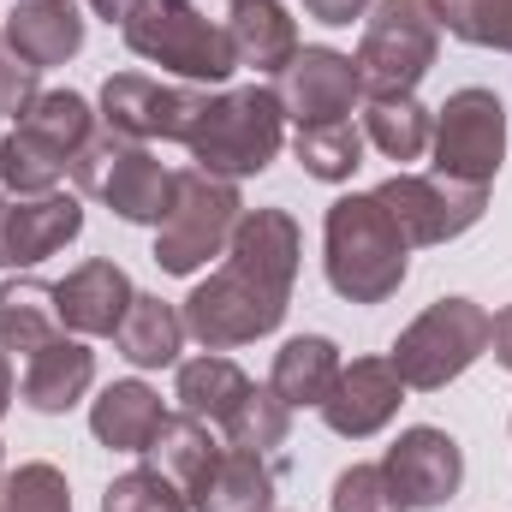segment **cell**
Segmentation results:
<instances>
[{"label":"cell","instance_id":"1","mask_svg":"<svg viewBox=\"0 0 512 512\" xmlns=\"http://www.w3.org/2000/svg\"><path fill=\"white\" fill-rule=\"evenodd\" d=\"M322 268H328V286L346 304H387L405 286L411 245L393 227V215L382 209L376 191H352V197H334L328 203V221H322Z\"/></svg>","mask_w":512,"mask_h":512},{"label":"cell","instance_id":"2","mask_svg":"<svg viewBox=\"0 0 512 512\" xmlns=\"http://www.w3.org/2000/svg\"><path fill=\"white\" fill-rule=\"evenodd\" d=\"M280 143H286V108H280L274 84H245V90L209 96L197 131L185 137L191 167H203L215 179H233V185L251 179V173H268Z\"/></svg>","mask_w":512,"mask_h":512},{"label":"cell","instance_id":"3","mask_svg":"<svg viewBox=\"0 0 512 512\" xmlns=\"http://www.w3.org/2000/svg\"><path fill=\"white\" fill-rule=\"evenodd\" d=\"M120 36L143 66H161V72H173L185 84H203V90H215L239 72L227 24L203 18L197 0H137L131 18L120 24Z\"/></svg>","mask_w":512,"mask_h":512},{"label":"cell","instance_id":"4","mask_svg":"<svg viewBox=\"0 0 512 512\" xmlns=\"http://www.w3.org/2000/svg\"><path fill=\"white\" fill-rule=\"evenodd\" d=\"M96 137V108L78 90H42V102L0 137V179L12 197H48Z\"/></svg>","mask_w":512,"mask_h":512},{"label":"cell","instance_id":"5","mask_svg":"<svg viewBox=\"0 0 512 512\" xmlns=\"http://www.w3.org/2000/svg\"><path fill=\"white\" fill-rule=\"evenodd\" d=\"M286 304H292V286H280V280L245 268L239 256H227L209 280L191 286L179 316L203 352H233V346H251L262 334H274L286 322Z\"/></svg>","mask_w":512,"mask_h":512},{"label":"cell","instance_id":"6","mask_svg":"<svg viewBox=\"0 0 512 512\" xmlns=\"http://www.w3.org/2000/svg\"><path fill=\"white\" fill-rule=\"evenodd\" d=\"M489 334H495V316L477 298H435L417 322L399 328L387 364L411 393H441L489 352Z\"/></svg>","mask_w":512,"mask_h":512},{"label":"cell","instance_id":"7","mask_svg":"<svg viewBox=\"0 0 512 512\" xmlns=\"http://www.w3.org/2000/svg\"><path fill=\"white\" fill-rule=\"evenodd\" d=\"M72 179L84 197L108 203L126 227H161V215L173 209V167L149 143H131L108 126H96V137L78 149Z\"/></svg>","mask_w":512,"mask_h":512},{"label":"cell","instance_id":"8","mask_svg":"<svg viewBox=\"0 0 512 512\" xmlns=\"http://www.w3.org/2000/svg\"><path fill=\"white\" fill-rule=\"evenodd\" d=\"M239 215H245V197L233 179H215L203 167H179L173 173V209L155 227V268L161 274L209 268V256H227Z\"/></svg>","mask_w":512,"mask_h":512},{"label":"cell","instance_id":"9","mask_svg":"<svg viewBox=\"0 0 512 512\" xmlns=\"http://www.w3.org/2000/svg\"><path fill=\"white\" fill-rule=\"evenodd\" d=\"M435 54H441V24L429 0H376L352 60H358L364 96H417Z\"/></svg>","mask_w":512,"mask_h":512},{"label":"cell","instance_id":"10","mask_svg":"<svg viewBox=\"0 0 512 512\" xmlns=\"http://www.w3.org/2000/svg\"><path fill=\"white\" fill-rule=\"evenodd\" d=\"M429 161L441 179L459 185H495L501 161H507V108L495 90L465 84L435 108V137H429Z\"/></svg>","mask_w":512,"mask_h":512},{"label":"cell","instance_id":"11","mask_svg":"<svg viewBox=\"0 0 512 512\" xmlns=\"http://www.w3.org/2000/svg\"><path fill=\"white\" fill-rule=\"evenodd\" d=\"M376 197H382V209L393 215V227L405 233L411 251L471 233L489 209L483 185H459V179H441V173H393L387 185H376Z\"/></svg>","mask_w":512,"mask_h":512},{"label":"cell","instance_id":"12","mask_svg":"<svg viewBox=\"0 0 512 512\" xmlns=\"http://www.w3.org/2000/svg\"><path fill=\"white\" fill-rule=\"evenodd\" d=\"M209 108V90L161 84L149 72H114L102 84V126L131 143H185Z\"/></svg>","mask_w":512,"mask_h":512},{"label":"cell","instance_id":"13","mask_svg":"<svg viewBox=\"0 0 512 512\" xmlns=\"http://www.w3.org/2000/svg\"><path fill=\"white\" fill-rule=\"evenodd\" d=\"M382 471H387V483H393V495L405 501V512H435L459 495L465 453H459V441L447 429L417 423V429H399V441L387 447Z\"/></svg>","mask_w":512,"mask_h":512},{"label":"cell","instance_id":"14","mask_svg":"<svg viewBox=\"0 0 512 512\" xmlns=\"http://www.w3.org/2000/svg\"><path fill=\"white\" fill-rule=\"evenodd\" d=\"M274 96H280V108H286L292 126H328V120H346V114L364 102L358 60L340 54V48H298L292 66L274 78Z\"/></svg>","mask_w":512,"mask_h":512},{"label":"cell","instance_id":"15","mask_svg":"<svg viewBox=\"0 0 512 512\" xmlns=\"http://www.w3.org/2000/svg\"><path fill=\"white\" fill-rule=\"evenodd\" d=\"M399 405H405L399 370L387 358H352V364H340V382L328 387V399L316 411L340 441H370L399 417Z\"/></svg>","mask_w":512,"mask_h":512},{"label":"cell","instance_id":"16","mask_svg":"<svg viewBox=\"0 0 512 512\" xmlns=\"http://www.w3.org/2000/svg\"><path fill=\"white\" fill-rule=\"evenodd\" d=\"M84 233V203L66 191L48 197H0V268H36Z\"/></svg>","mask_w":512,"mask_h":512},{"label":"cell","instance_id":"17","mask_svg":"<svg viewBox=\"0 0 512 512\" xmlns=\"http://www.w3.org/2000/svg\"><path fill=\"white\" fill-rule=\"evenodd\" d=\"M131 298H137V286H131V274L114 256H90V262H78L54 286L60 328L78 334V340H114L120 322H126V310H131Z\"/></svg>","mask_w":512,"mask_h":512},{"label":"cell","instance_id":"18","mask_svg":"<svg viewBox=\"0 0 512 512\" xmlns=\"http://www.w3.org/2000/svg\"><path fill=\"white\" fill-rule=\"evenodd\" d=\"M0 36H6V54H18L24 66L48 72V66L78 60V48H84V12H78V0H12Z\"/></svg>","mask_w":512,"mask_h":512},{"label":"cell","instance_id":"19","mask_svg":"<svg viewBox=\"0 0 512 512\" xmlns=\"http://www.w3.org/2000/svg\"><path fill=\"white\" fill-rule=\"evenodd\" d=\"M96 387V352L78 340V334H60L54 346H42L36 358H24V405L30 411H42V417H60V411H72L84 393Z\"/></svg>","mask_w":512,"mask_h":512},{"label":"cell","instance_id":"20","mask_svg":"<svg viewBox=\"0 0 512 512\" xmlns=\"http://www.w3.org/2000/svg\"><path fill=\"white\" fill-rule=\"evenodd\" d=\"M274 489H280V465L268 453L221 447L209 477L191 489V512H274Z\"/></svg>","mask_w":512,"mask_h":512},{"label":"cell","instance_id":"21","mask_svg":"<svg viewBox=\"0 0 512 512\" xmlns=\"http://www.w3.org/2000/svg\"><path fill=\"white\" fill-rule=\"evenodd\" d=\"M227 42H233V60L251 66L256 84L262 78H280L298 54V24L280 0H239L233 18H227Z\"/></svg>","mask_w":512,"mask_h":512},{"label":"cell","instance_id":"22","mask_svg":"<svg viewBox=\"0 0 512 512\" xmlns=\"http://www.w3.org/2000/svg\"><path fill=\"white\" fill-rule=\"evenodd\" d=\"M161 423H167V411H161V393L149 382H108L90 405V435L108 453H149Z\"/></svg>","mask_w":512,"mask_h":512},{"label":"cell","instance_id":"23","mask_svg":"<svg viewBox=\"0 0 512 512\" xmlns=\"http://www.w3.org/2000/svg\"><path fill=\"white\" fill-rule=\"evenodd\" d=\"M114 346H120V358H126L131 370H173L179 346H185V316L167 298L137 292L126 322H120V334H114Z\"/></svg>","mask_w":512,"mask_h":512},{"label":"cell","instance_id":"24","mask_svg":"<svg viewBox=\"0 0 512 512\" xmlns=\"http://www.w3.org/2000/svg\"><path fill=\"white\" fill-rule=\"evenodd\" d=\"M340 382V346L328 334H292L280 352H274V370H268V387L304 411V405H322L328 387Z\"/></svg>","mask_w":512,"mask_h":512},{"label":"cell","instance_id":"25","mask_svg":"<svg viewBox=\"0 0 512 512\" xmlns=\"http://www.w3.org/2000/svg\"><path fill=\"white\" fill-rule=\"evenodd\" d=\"M66 328H60V304H54V286L24 274V280H6L0 286V346L18 352V358H36L42 346H54Z\"/></svg>","mask_w":512,"mask_h":512},{"label":"cell","instance_id":"26","mask_svg":"<svg viewBox=\"0 0 512 512\" xmlns=\"http://www.w3.org/2000/svg\"><path fill=\"white\" fill-rule=\"evenodd\" d=\"M245 393H251V376H245L227 352H203V358L179 364V376H173L179 411L197 417V423H215V429H221V417H227Z\"/></svg>","mask_w":512,"mask_h":512},{"label":"cell","instance_id":"27","mask_svg":"<svg viewBox=\"0 0 512 512\" xmlns=\"http://www.w3.org/2000/svg\"><path fill=\"white\" fill-rule=\"evenodd\" d=\"M435 137V114L417 96H364V143H376L387 161H423Z\"/></svg>","mask_w":512,"mask_h":512},{"label":"cell","instance_id":"28","mask_svg":"<svg viewBox=\"0 0 512 512\" xmlns=\"http://www.w3.org/2000/svg\"><path fill=\"white\" fill-rule=\"evenodd\" d=\"M221 447H227V441H215V435H209V423H197V417H185V411H179V417H167V423L155 429L149 459H155V471H167V477L191 495V489L209 477V465L221 459Z\"/></svg>","mask_w":512,"mask_h":512},{"label":"cell","instance_id":"29","mask_svg":"<svg viewBox=\"0 0 512 512\" xmlns=\"http://www.w3.org/2000/svg\"><path fill=\"white\" fill-rule=\"evenodd\" d=\"M292 155L310 179L322 185H346L358 167H364V131L352 120H328V126H298L292 137Z\"/></svg>","mask_w":512,"mask_h":512},{"label":"cell","instance_id":"30","mask_svg":"<svg viewBox=\"0 0 512 512\" xmlns=\"http://www.w3.org/2000/svg\"><path fill=\"white\" fill-rule=\"evenodd\" d=\"M286 429H292V405L274 393V387H256L221 417V435L227 447H245V453H274L286 447Z\"/></svg>","mask_w":512,"mask_h":512},{"label":"cell","instance_id":"31","mask_svg":"<svg viewBox=\"0 0 512 512\" xmlns=\"http://www.w3.org/2000/svg\"><path fill=\"white\" fill-rule=\"evenodd\" d=\"M435 24L471 48L512 54V0H429Z\"/></svg>","mask_w":512,"mask_h":512},{"label":"cell","instance_id":"32","mask_svg":"<svg viewBox=\"0 0 512 512\" xmlns=\"http://www.w3.org/2000/svg\"><path fill=\"white\" fill-rule=\"evenodd\" d=\"M102 512H191V495H185L167 471L137 465V471H126V477H114V483H108Z\"/></svg>","mask_w":512,"mask_h":512},{"label":"cell","instance_id":"33","mask_svg":"<svg viewBox=\"0 0 512 512\" xmlns=\"http://www.w3.org/2000/svg\"><path fill=\"white\" fill-rule=\"evenodd\" d=\"M0 512H72L66 471H60V465H48V459L18 465V471L0 483Z\"/></svg>","mask_w":512,"mask_h":512},{"label":"cell","instance_id":"34","mask_svg":"<svg viewBox=\"0 0 512 512\" xmlns=\"http://www.w3.org/2000/svg\"><path fill=\"white\" fill-rule=\"evenodd\" d=\"M328 501H334V512H405V501L393 495V483H387L382 465H352V471H340Z\"/></svg>","mask_w":512,"mask_h":512},{"label":"cell","instance_id":"35","mask_svg":"<svg viewBox=\"0 0 512 512\" xmlns=\"http://www.w3.org/2000/svg\"><path fill=\"white\" fill-rule=\"evenodd\" d=\"M42 102V72L36 66H24L18 54H0V120H24L30 108Z\"/></svg>","mask_w":512,"mask_h":512},{"label":"cell","instance_id":"36","mask_svg":"<svg viewBox=\"0 0 512 512\" xmlns=\"http://www.w3.org/2000/svg\"><path fill=\"white\" fill-rule=\"evenodd\" d=\"M376 0H304V12L316 18V24H352V18H364Z\"/></svg>","mask_w":512,"mask_h":512},{"label":"cell","instance_id":"37","mask_svg":"<svg viewBox=\"0 0 512 512\" xmlns=\"http://www.w3.org/2000/svg\"><path fill=\"white\" fill-rule=\"evenodd\" d=\"M489 346H495V364L512 376V304L495 316V334H489Z\"/></svg>","mask_w":512,"mask_h":512},{"label":"cell","instance_id":"38","mask_svg":"<svg viewBox=\"0 0 512 512\" xmlns=\"http://www.w3.org/2000/svg\"><path fill=\"white\" fill-rule=\"evenodd\" d=\"M84 6H90L96 18H108V24H126V18H131V6H137V0H84Z\"/></svg>","mask_w":512,"mask_h":512},{"label":"cell","instance_id":"39","mask_svg":"<svg viewBox=\"0 0 512 512\" xmlns=\"http://www.w3.org/2000/svg\"><path fill=\"white\" fill-rule=\"evenodd\" d=\"M12 411V352L0 346V417Z\"/></svg>","mask_w":512,"mask_h":512},{"label":"cell","instance_id":"40","mask_svg":"<svg viewBox=\"0 0 512 512\" xmlns=\"http://www.w3.org/2000/svg\"><path fill=\"white\" fill-rule=\"evenodd\" d=\"M227 6H239V0H227Z\"/></svg>","mask_w":512,"mask_h":512},{"label":"cell","instance_id":"41","mask_svg":"<svg viewBox=\"0 0 512 512\" xmlns=\"http://www.w3.org/2000/svg\"><path fill=\"white\" fill-rule=\"evenodd\" d=\"M0 483H6V477H0Z\"/></svg>","mask_w":512,"mask_h":512}]
</instances>
